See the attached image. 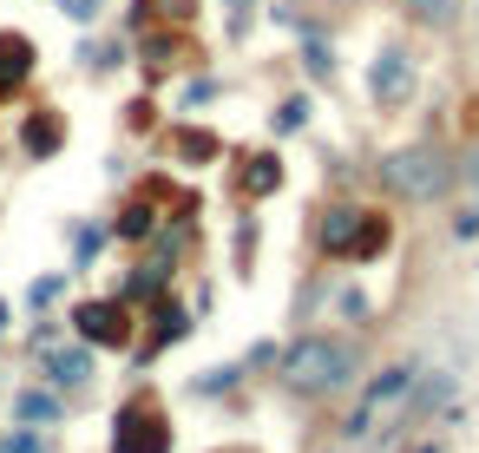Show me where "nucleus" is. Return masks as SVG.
Listing matches in <instances>:
<instances>
[{"instance_id": "1", "label": "nucleus", "mask_w": 479, "mask_h": 453, "mask_svg": "<svg viewBox=\"0 0 479 453\" xmlns=\"http://www.w3.org/2000/svg\"><path fill=\"white\" fill-rule=\"evenodd\" d=\"M283 381L296 394H335L355 381V349L335 342V335H308V342H296L283 355Z\"/></svg>"}, {"instance_id": "2", "label": "nucleus", "mask_w": 479, "mask_h": 453, "mask_svg": "<svg viewBox=\"0 0 479 453\" xmlns=\"http://www.w3.org/2000/svg\"><path fill=\"white\" fill-rule=\"evenodd\" d=\"M414 381H420V368H414V361H394V368H381V375H375L368 388H361L355 414L342 420V440H355V447H361V440H375V434L387 428V420H394V414L407 408Z\"/></svg>"}, {"instance_id": "3", "label": "nucleus", "mask_w": 479, "mask_h": 453, "mask_svg": "<svg viewBox=\"0 0 479 453\" xmlns=\"http://www.w3.org/2000/svg\"><path fill=\"white\" fill-rule=\"evenodd\" d=\"M446 158L434 152V145H407V152H394L387 164H381V184L394 191V197H414V204H434V197L446 191Z\"/></svg>"}, {"instance_id": "4", "label": "nucleus", "mask_w": 479, "mask_h": 453, "mask_svg": "<svg viewBox=\"0 0 479 453\" xmlns=\"http://www.w3.org/2000/svg\"><path fill=\"white\" fill-rule=\"evenodd\" d=\"M322 243H328V257H375V250L387 243V223L368 217V211H328Z\"/></svg>"}, {"instance_id": "5", "label": "nucleus", "mask_w": 479, "mask_h": 453, "mask_svg": "<svg viewBox=\"0 0 479 453\" xmlns=\"http://www.w3.org/2000/svg\"><path fill=\"white\" fill-rule=\"evenodd\" d=\"M112 453H171V428H164V414L125 408L119 414V434H112Z\"/></svg>"}, {"instance_id": "6", "label": "nucleus", "mask_w": 479, "mask_h": 453, "mask_svg": "<svg viewBox=\"0 0 479 453\" xmlns=\"http://www.w3.org/2000/svg\"><path fill=\"white\" fill-rule=\"evenodd\" d=\"M368 86H375V99H381V105H407V99H414V60H407L401 46L375 53V73H368Z\"/></svg>"}, {"instance_id": "7", "label": "nucleus", "mask_w": 479, "mask_h": 453, "mask_svg": "<svg viewBox=\"0 0 479 453\" xmlns=\"http://www.w3.org/2000/svg\"><path fill=\"white\" fill-rule=\"evenodd\" d=\"M73 329H79V342H93V349H125V309L119 302H86L73 316Z\"/></svg>"}, {"instance_id": "8", "label": "nucleus", "mask_w": 479, "mask_h": 453, "mask_svg": "<svg viewBox=\"0 0 479 453\" xmlns=\"http://www.w3.org/2000/svg\"><path fill=\"white\" fill-rule=\"evenodd\" d=\"M46 375L60 381V388L93 381V342H86V349H46Z\"/></svg>"}, {"instance_id": "9", "label": "nucleus", "mask_w": 479, "mask_h": 453, "mask_svg": "<svg viewBox=\"0 0 479 453\" xmlns=\"http://www.w3.org/2000/svg\"><path fill=\"white\" fill-rule=\"evenodd\" d=\"M26 73H34V46L20 34H0V93H14Z\"/></svg>"}, {"instance_id": "10", "label": "nucleus", "mask_w": 479, "mask_h": 453, "mask_svg": "<svg viewBox=\"0 0 479 453\" xmlns=\"http://www.w3.org/2000/svg\"><path fill=\"white\" fill-rule=\"evenodd\" d=\"M46 420H60V394L26 388V394H20V428H46Z\"/></svg>"}, {"instance_id": "11", "label": "nucleus", "mask_w": 479, "mask_h": 453, "mask_svg": "<svg viewBox=\"0 0 479 453\" xmlns=\"http://www.w3.org/2000/svg\"><path fill=\"white\" fill-rule=\"evenodd\" d=\"M60 119H34V125H26V152H60Z\"/></svg>"}, {"instance_id": "12", "label": "nucleus", "mask_w": 479, "mask_h": 453, "mask_svg": "<svg viewBox=\"0 0 479 453\" xmlns=\"http://www.w3.org/2000/svg\"><path fill=\"white\" fill-rule=\"evenodd\" d=\"M276 178H283V172H276V158H249V172H243V184L257 191V197H263V191H276Z\"/></svg>"}, {"instance_id": "13", "label": "nucleus", "mask_w": 479, "mask_h": 453, "mask_svg": "<svg viewBox=\"0 0 479 453\" xmlns=\"http://www.w3.org/2000/svg\"><path fill=\"white\" fill-rule=\"evenodd\" d=\"M145 231H152V204H132L119 217V237H145Z\"/></svg>"}, {"instance_id": "14", "label": "nucleus", "mask_w": 479, "mask_h": 453, "mask_svg": "<svg viewBox=\"0 0 479 453\" xmlns=\"http://www.w3.org/2000/svg\"><path fill=\"white\" fill-rule=\"evenodd\" d=\"M407 7H414L420 20H454V7H460V0H407Z\"/></svg>"}, {"instance_id": "15", "label": "nucleus", "mask_w": 479, "mask_h": 453, "mask_svg": "<svg viewBox=\"0 0 479 453\" xmlns=\"http://www.w3.org/2000/svg\"><path fill=\"white\" fill-rule=\"evenodd\" d=\"M302 119H308V105H302V99H283V112H276V132H296Z\"/></svg>"}, {"instance_id": "16", "label": "nucleus", "mask_w": 479, "mask_h": 453, "mask_svg": "<svg viewBox=\"0 0 479 453\" xmlns=\"http://www.w3.org/2000/svg\"><path fill=\"white\" fill-rule=\"evenodd\" d=\"M66 20H99V0H60Z\"/></svg>"}, {"instance_id": "17", "label": "nucleus", "mask_w": 479, "mask_h": 453, "mask_svg": "<svg viewBox=\"0 0 479 453\" xmlns=\"http://www.w3.org/2000/svg\"><path fill=\"white\" fill-rule=\"evenodd\" d=\"M184 152H191V158H210V152H217V138H204V132H184Z\"/></svg>"}, {"instance_id": "18", "label": "nucleus", "mask_w": 479, "mask_h": 453, "mask_svg": "<svg viewBox=\"0 0 479 453\" xmlns=\"http://www.w3.org/2000/svg\"><path fill=\"white\" fill-rule=\"evenodd\" d=\"M53 296H60V276H40V282H34V309H46Z\"/></svg>"}, {"instance_id": "19", "label": "nucleus", "mask_w": 479, "mask_h": 453, "mask_svg": "<svg viewBox=\"0 0 479 453\" xmlns=\"http://www.w3.org/2000/svg\"><path fill=\"white\" fill-rule=\"evenodd\" d=\"M0 453H40V440H34V434H14V440L0 447Z\"/></svg>"}, {"instance_id": "20", "label": "nucleus", "mask_w": 479, "mask_h": 453, "mask_svg": "<svg viewBox=\"0 0 479 453\" xmlns=\"http://www.w3.org/2000/svg\"><path fill=\"white\" fill-rule=\"evenodd\" d=\"M466 184H473V191H479V152H473V164H466Z\"/></svg>"}, {"instance_id": "21", "label": "nucleus", "mask_w": 479, "mask_h": 453, "mask_svg": "<svg viewBox=\"0 0 479 453\" xmlns=\"http://www.w3.org/2000/svg\"><path fill=\"white\" fill-rule=\"evenodd\" d=\"M0 329H7V309H0Z\"/></svg>"}, {"instance_id": "22", "label": "nucleus", "mask_w": 479, "mask_h": 453, "mask_svg": "<svg viewBox=\"0 0 479 453\" xmlns=\"http://www.w3.org/2000/svg\"><path fill=\"white\" fill-rule=\"evenodd\" d=\"M230 7H249V0H230Z\"/></svg>"}]
</instances>
